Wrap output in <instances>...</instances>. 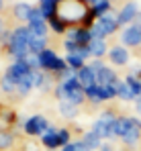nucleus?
<instances>
[{
  "label": "nucleus",
  "instance_id": "nucleus-5",
  "mask_svg": "<svg viewBox=\"0 0 141 151\" xmlns=\"http://www.w3.org/2000/svg\"><path fill=\"white\" fill-rule=\"evenodd\" d=\"M125 145H135L141 139V121L137 116H125V133H123Z\"/></svg>",
  "mask_w": 141,
  "mask_h": 151
},
{
  "label": "nucleus",
  "instance_id": "nucleus-36",
  "mask_svg": "<svg viewBox=\"0 0 141 151\" xmlns=\"http://www.w3.org/2000/svg\"><path fill=\"white\" fill-rule=\"evenodd\" d=\"M39 2H41V4H53V2H57V0H39ZM57 4H59V2H57Z\"/></svg>",
  "mask_w": 141,
  "mask_h": 151
},
{
  "label": "nucleus",
  "instance_id": "nucleus-19",
  "mask_svg": "<svg viewBox=\"0 0 141 151\" xmlns=\"http://www.w3.org/2000/svg\"><path fill=\"white\" fill-rule=\"evenodd\" d=\"M31 10H33L31 4H27V2H19V4L14 6V17H17L19 21H29Z\"/></svg>",
  "mask_w": 141,
  "mask_h": 151
},
{
  "label": "nucleus",
  "instance_id": "nucleus-41",
  "mask_svg": "<svg viewBox=\"0 0 141 151\" xmlns=\"http://www.w3.org/2000/svg\"><path fill=\"white\" fill-rule=\"evenodd\" d=\"M121 151H125V149H121Z\"/></svg>",
  "mask_w": 141,
  "mask_h": 151
},
{
  "label": "nucleus",
  "instance_id": "nucleus-6",
  "mask_svg": "<svg viewBox=\"0 0 141 151\" xmlns=\"http://www.w3.org/2000/svg\"><path fill=\"white\" fill-rule=\"evenodd\" d=\"M137 14H139V6H137V2H127V4H123V8L119 10V14H117L119 27L133 25L135 19H137Z\"/></svg>",
  "mask_w": 141,
  "mask_h": 151
},
{
  "label": "nucleus",
  "instance_id": "nucleus-15",
  "mask_svg": "<svg viewBox=\"0 0 141 151\" xmlns=\"http://www.w3.org/2000/svg\"><path fill=\"white\" fill-rule=\"evenodd\" d=\"M88 49L92 53V57H96V59H100L102 55L108 53V47H106V41L104 39H92L90 45H88Z\"/></svg>",
  "mask_w": 141,
  "mask_h": 151
},
{
  "label": "nucleus",
  "instance_id": "nucleus-4",
  "mask_svg": "<svg viewBox=\"0 0 141 151\" xmlns=\"http://www.w3.org/2000/svg\"><path fill=\"white\" fill-rule=\"evenodd\" d=\"M115 121H117L115 112L106 110V112H102V114L94 121L92 131H94V133H98L102 139H111V137H113V125H115Z\"/></svg>",
  "mask_w": 141,
  "mask_h": 151
},
{
  "label": "nucleus",
  "instance_id": "nucleus-3",
  "mask_svg": "<svg viewBox=\"0 0 141 151\" xmlns=\"http://www.w3.org/2000/svg\"><path fill=\"white\" fill-rule=\"evenodd\" d=\"M117 29H119L117 14L108 12V14H104V17L96 19V23L92 25L90 33H92V39H104V37H108V35L117 33Z\"/></svg>",
  "mask_w": 141,
  "mask_h": 151
},
{
  "label": "nucleus",
  "instance_id": "nucleus-30",
  "mask_svg": "<svg viewBox=\"0 0 141 151\" xmlns=\"http://www.w3.org/2000/svg\"><path fill=\"white\" fill-rule=\"evenodd\" d=\"M59 143H61V147L68 145V143H72L70 141V131H68V129H59Z\"/></svg>",
  "mask_w": 141,
  "mask_h": 151
},
{
  "label": "nucleus",
  "instance_id": "nucleus-35",
  "mask_svg": "<svg viewBox=\"0 0 141 151\" xmlns=\"http://www.w3.org/2000/svg\"><path fill=\"white\" fill-rule=\"evenodd\" d=\"M98 151H113V147H111L108 143H102V145H100V149H98Z\"/></svg>",
  "mask_w": 141,
  "mask_h": 151
},
{
  "label": "nucleus",
  "instance_id": "nucleus-39",
  "mask_svg": "<svg viewBox=\"0 0 141 151\" xmlns=\"http://www.w3.org/2000/svg\"><path fill=\"white\" fill-rule=\"evenodd\" d=\"M57 2H64V0H57Z\"/></svg>",
  "mask_w": 141,
  "mask_h": 151
},
{
  "label": "nucleus",
  "instance_id": "nucleus-28",
  "mask_svg": "<svg viewBox=\"0 0 141 151\" xmlns=\"http://www.w3.org/2000/svg\"><path fill=\"white\" fill-rule=\"evenodd\" d=\"M78 43H74V41H70V39H66L64 41V49L68 51V55H72V53H78Z\"/></svg>",
  "mask_w": 141,
  "mask_h": 151
},
{
  "label": "nucleus",
  "instance_id": "nucleus-1",
  "mask_svg": "<svg viewBox=\"0 0 141 151\" xmlns=\"http://www.w3.org/2000/svg\"><path fill=\"white\" fill-rule=\"evenodd\" d=\"M88 10L90 8H86V2H82V0H64V2L57 4V17L66 25H70V23H80L82 25Z\"/></svg>",
  "mask_w": 141,
  "mask_h": 151
},
{
  "label": "nucleus",
  "instance_id": "nucleus-9",
  "mask_svg": "<svg viewBox=\"0 0 141 151\" xmlns=\"http://www.w3.org/2000/svg\"><path fill=\"white\" fill-rule=\"evenodd\" d=\"M68 39L74 41V43H78L80 47H86V45H90V41H92V33H90V29H86V27H74V29H68Z\"/></svg>",
  "mask_w": 141,
  "mask_h": 151
},
{
  "label": "nucleus",
  "instance_id": "nucleus-25",
  "mask_svg": "<svg viewBox=\"0 0 141 151\" xmlns=\"http://www.w3.org/2000/svg\"><path fill=\"white\" fill-rule=\"evenodd\" d=\"M33 37H45L47 35V23H35V25H27Z\"/></svg>",
  "mask_w": 141,
  "mask_h": 151
},
{
  "label": "nucleus",
  "instance_id": "nucleus-18",
  "mask_svg": "<svg viewBox=\"0 0 141 151\" xmlns=\"http://www.w3.org/2000/svg\"><path fill=\"white\" fill-rule=\"evenodd\" d=\"M125 84H127V86H129V90L133 92L135 100H137V98H141V80H139V78H135V76L129 74L127 78H125Z\"/></svg>",
  "mask_w": 141,
  "mask_h": 151
},
{
  "label": "nucleus",
  "instance_id": "nucleus-31",
  "mask_svg": "<svg viewBox=\"0 0 141 151\" xmlns=\"http://www.w3.org/2000/svg\"><path fill=\"white\" fill-rule=\"evenodd\" d=\"M14 86H17V84H14V82H12L10 78H4V82H2V88H4L6 92H10V90H14Z\"/></svg>",
  "mask_w": 141,
  "mask_h": 151
},
{
  "label": "nucleus",
  "instance_id": "nucleus-13",
  "mask_svg": "<svg viewBox=\"0 0 141 151\" xmlns=\"http://www.w3.org/2000/svg\"><path fill=\"white\" fill-rule=\"evenodd\" d=\"M41 141H43V145H45L47 149H57V147H61V143H59V129L49 127L45 133L41 135Z\"/></svg>",
  "mask_w": 141,
  "mask_h": 151
},
{
  "label": "nucleus",
  "instance_id": "nucleus-42",
  "mask_svg": "<svg viewBox=\"0 0 141 151\" xmlns=\"http://www.w3.org/2000/svg\"><path fill=\"white\" fill-rule=\"evenodd\" d=\"M82 2H84V0H82Z\"/></svg>",
  "mask_w": 141,
  "mask_h": 151
},
{
  "label": "nucleus",
  "instance_id": "nucleus-11",
  "mask_svg": "<svg viewBox=\"0 0 141 151\" xmlns=\"http://www.w3.org/2000/svg\"><path fill=\"white\" fill-rule=\"evenodd\" d=\"M117 82H119L117 72L113 68H108V65H102L96 72V84H100V86H115Z\"/></svg>",
  "mask_w": 141,
  "mask_h": 151
},
{
  "label": "nucleus",
  "instance_id": "nucleus-33",
  "mask_svg": "<svg viewBox=\"0 0 141 151\" xmlns=\"http://www.w3.org/2000/svg\"><path fill=\"white\" fill-rule=\"evenodd\" d=\"M86 4H90V8L92 6H96V4H102V2H111V0H84Z\"/></svg>",
  "mask_w": 141,
  "mask_h": 151
},
{
  "label": "nucleus",
  "instance_id": "nucleus-24",
  "mask_svg": "<svg viewBox=\"0 0 141 151\" xmlns=\"http://www.w3.org/2000/svg\"><path fill=\"white\" fill-rule=\"evenodd\" d=\"M47 25H49V29L53 31V33H57V35H61V33H68V25L59 19V17H53L51 21H47Z\"/></svg>",
  "mask_w": 141,
  "mask_h": 151
},
{
  "label": "nucleus",
  "instance_id": "nucleus-38",
  "mask_svg": "<svg viewBox=\"0 0 141 151\" xmlns=\"http://www.w3.org/2000/svg\"><path fill=\"white\" fill-rule=\"evenodd\" d=\"M137 112L141 114V98H137Z\"/></svg>",
  "mask_w": 141,
  "mask_h": 151
},
{
  "label": "nucleus",
  "instance_id": "nucleus-40",
  "mask_svg": "<svg viewBox=\"0 0 141 151\" xmlns=\"http://www.w3.org/2000/svg\"><path fill=\"white\" fill-rule=\"evenodd\" d=\"M0 29H2V23H0Z\"/></svg>",
  "mask_w": 141,
  "mask_h": 151
},
{
  "label": "nucleus",
  "instance_id": "nucleus-29",
  "mask_svg": "<svg viewBox=\"0 0 141 151\" xmlns=\"http://www.w3.org/2000/svg\"><path fill=\"white\" fill-rule=\"evenodd\" d=\"M10 143H12V135L10 133H0V149L8 147Z\"/></svg>",
  "mask_w": 141,
  "mask_h": 151
},
{
  "label": "nucleus",
  "instance_id": "nucleus-20",
  "mask_svg": "<svg viewBox=\"0 0 141 151\" xmlns=\"http://www.w3.org/2000/svg\"><path fill=\"white\" fill-rule=\"evenodd\" d=\"M66 100L72 102L74 106H80L82 102L86 100V92H84V88H80V90H72V92H68L66 94Z\"/></svg>",
  "mask_w": 141,
  "mask_h": 151
},
{
  "label": "nucleus",
  "instance_id": "nucleus-8",
  "mask_svg": "<svg viewBox=\"0 0 141 151\" xmlns=\"http://www.w3.org/2000/svg\"><path fill=\"white\" fill-rule=\"evenodd\" d=\"M47 129H49V123H47L45 116H41V114H35L29 121H25V133L27 135H43Z\"/></svg>",
  "mask_w": 141,
  "mask_h": 151
},
{
  "label": "nucleus",
  "instance_id": "nucleus-37",
  "mask_svg": "<svg viewBox=\"0 0 141 151\" xmlns=\"http://www.w3.org/2000/svg\"><path fill=\"white\" fill-rule=\"evenodd\" d=\"M135 25H139V27H141V12L137 14V19H135Z\"/></svg>",
  "mask_w": 141,
  "mask_h": 151
},
{
  "label": "nucleus",
  "instance_id": "nucleus-10",
  "mask_svg": "<svg viewBox=\"0 0 141 151\" xmlns=\"http://www.w3.org/2000/svg\"><path fill=\"white\" fill-rule=\"evenodd\" d=\"M31 72H33V70L29 68V63H27V61L23 59V61H17V63H12V65L8 68V72H6V78H10V80L17 84L19 80H23L25 76H29Z\"/></svg>",
  "mask_w": 141,
  "mask_h": 151
},
{
  "label": "nucleus",
  "instance_id": "nucleus-7",
  "mask_svg": "<svg viewBox=\"0 0 141 151\" xmlns=\"http://www.w3.org/2000/svg\"><path fill=\"white\" fill-rule=\"evenodd\" d=\"M121 43L125 47H139L141 45V27L139 25H129L121 33Z\"/></svg>",
  "mask_w": 141,
  "mask_h": 151
},
{
  "label": "nucleus",
  "instance_id": "nucleus-26",
  "mask_svg": "<svg viewBox=\"0 0 141 151\" xmlns=\"http://www.w3.org/2000/svg\"><path fill=\"white\" fill-rule=\"evenodd\" d=\"M90 10H92V14L96 17V19H100V17H104V14H108V12H111V2L96 4V6H92Z\"/></svg>",
  "mask_w": 141,
  "mask_h": 151
},
{
  "label": "nucleus",
  "instance_id": "nucleus-23",
  "mask_svg": "<svg viewBox=\"0 0 141 151\" xmlns=\"http://www.w3.org/2000/svg\"><path fill=\"white\" fill-rule=\"evenodd\" d=\"M59 112H61L66 119H74V116L78 114V106H74V104L68 102V100H61L59 102Z\"/></svg>",
  "mask_w": 141,
  "mask_h": 151
},
{
  "label": "nucleus",
  "instance_id": "nucleus-14",
  "mask_svg": "<svg viewBox=\"0 0 141 151\" xmlns=\"http://www.w3.org/2000/svg\"><path fill=\"white\" fill-rule=\"evenodd\" d=\"M76 76H78V82L82 84V88H84V90L96 84V72H94L90 65H84V68H82Z\"/></svg>",
  "mask_w": 141,
  "mask_h": 151
},
{
  "label": "nucleus",
  "instance_id": "nucleus-16",
  "mask_svg": "<svg viewBox=\"0 0 141 151\" xmlns=\"http://www.w3.org/2000/svg\"><path fill=\"white\" fill-rule=\"evenodd\" d=\"M82 143L88 147V149H100V145H102V137L98 135V133H94V131H88L84 137H82Z\"/></svg>",
  "mask_w": 141,
  "mask_h": 151
},
{
  "label": "nucleus",
  "instance_id": "nucleus-21",
  "mask_svg": "<svg viewBox=\"0 0 141 151\" xmlns=\"http://www.w3.org/2000/svg\"><path fill=\"white\" fill-rule=\"evenodd\" d=\"M66 63H68V68H72L76 74L86 65V61L80 57V55H76V53H72V55H66Z\"/></svg>",
  "mask_w": 141,
  "mask_h": 151
},
{
  "label": "nucleus",
  "instance_id": "nucleus-17",
  "mask_svg": "<svg viewBox=\"0 0 141 151\" xmlns=\"http://www.w3.org/2000/svg\"><path fill=\"white\" fill-rule=\"evenodd\" d=\"M47 49V37H33L31 43H29V51L33 55H39L41 51Z\"/></svg>",
  "mask_w": 141,
  "mask_h": 151
},
{
  "label": "nucleus",
  "instance_id": "nucleus-12",
  "mask_svg": "<svg viewBox=\"0 0 141 151\" xmlns=\"http://www.w3.org/2000/svg\"><path fill=\"white\" fill-rule=\"evenodd\" d=\"M108 59L113 65H127L129 63V51L125 45H115L108 49Z\"/></svg>",
  "mask_w": 141,
  "mask_h": 151
},
{
  "label": "nucleus",
  "instance_id": "nucleus-2",
  "mask_svg": "<svg viewBox=\"0 0 141 151\" xmlns=\"http://www.w3.org/2000/svg\"><path fill=\"white\" fill-rule=\"evenodd\" d=\"M31 39H33V35H31L29 27H19V29L12 31V35H10V43H8V49H10V53H12L19 61H23V59H27V57L31 55V51H29V43H31Z\"/></svg>",
  "mask_w": 141,
  "mask_h": 151
},
{
  "label": "nucleus",
  "instance_id": "nucleus-32",
  "mask_svg": "<svg viewBox=\"0 0 141 151\" xmlns=\"http://www.w3.org/2000/svg\"><path fill=\"white\" fill-rule=\"evenodd\" d=\"M76 147H78V141H76V143H68V145H64L61 151H76Z\"/></svg>",
  "mask_w": 141,
  "mask_h": 151
},
{
  "label": "nucleus",
  "instance_id": "nucleus-22",
  "mask_svg": "<svg viewBox=\"0 0 141 151\" xmlns=\"http://www.w3.org/2000/svg\"><path fill=\"white\" fill-rule=\"evenodd\" d=\"M117 96L121 100H135V96H133V92L129 90V86L125 84V80H123V82L119 80L117 82Z\"/></svg>",
  "mask_w": 141,
  "mask_h": 151
},
{
  "label": "nucleus",
  "instance_id": "nucleus-34",
  "mask_svg": "<svg viewBox=\"0 0 141 151\" xmlns=\"http://www.w3.org/2000/svg\"><path fill=\"white\" fill-rule=\"evenodd\" d=\"M76 151H90V149H88V147H86L82 141H78V147H76Z\"/></svg>",
  "mask_w": 141,
  "mask_h": 151
},
{
  "label": "nucleus",
  "instance_id": "nucleus-27",
  "mask_svg": "<svg viewBox=\"0 0 141 151\" xmlns=\"http://www.w3.org/2000/svg\"><path fill=\"white\" fill-rule=\"evenodd\" d=\"M27 23H29V25H35V23H47V21H45V17H43V12H41V8H35V6H33V10H31Z\"/></svg>",
  "mask_w": 141,
  "mask_h": 151
}]
</instances>
